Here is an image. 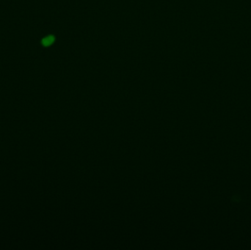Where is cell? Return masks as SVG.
<instances>
[{
    "instance_id": "cell-1",
    "label": "cell",
    "mask_w": 251,
    "mask_h": 250,
    "mask_svg": "<svg viewBox=\"0 0 251 250\" xmlns=\"http://www.w3.org/2000/svg\"><path fill=\"white\" fill-rule=\"evenodd\" d=\"M55 38L53 35H48L47 37L44 38L41 41V44L44 46V47H48V46H51L52 43L54 42Z\"/></svg>"
}]
</instances>
